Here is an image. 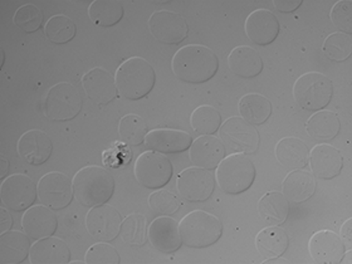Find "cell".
<instances>
[{
  "label": "cell",
  "instance_id": "37",
  "mask_svg": "<svg viewBox=\"0 0 352 264\" xmlns=\"http://www.w3.org/2000/svg\"><path fill=\"white\" fill-rule=\"evenodd\" d=\"M77 33L76 23L65 14L54 15L44 27V34L48 41L54 44H66L71 42Z\"/></svg>",
  "mask_w": 352,
  "mask_h": 264
},
{
  "label": "cell",
  "instance_id": "15",
  "mask_svg": "<svg viewBox=\"0 0 352 264\" xmlns=\"http://www.w3.org/2000/svg\"><path fill=\"white\" fill-rule=\"evenodd\" d=\"M308 252L315 263H340L345 257V243L335 232L320 230L311 236Z\"/></svg>",
  "mask_w": 352,
  "mask_h": 264
},
{
  "label": "cell",
  "instance_id": "27",
  "mask_svg": "<svg viewBox=\"0 0 352 264\" xmlns=\"http://www.w3.org/2000/svg\"><path fill=\"white\" fill-rule=\"evenodd\" d=\"M276 157L285 169H303L309 160V150L305 141L297 138H285L276 146Z\"/></svg>",
  "mask_w": 352,
  "mask_h": 264
},
{
  "label": "cell",
  "instance_id": "30",
  "mask_svg": "<svg viewBox=\"0 0 352 264\" xmlns=\"http://www.w3.org/2000/svg\"><path fill=\"white\" fill-rule=\"evenodd\" d=\"M258 213L267 226H282L289 214V201L279 191H270L258 201Z\"/></svg>",
  "mask_w": 352,
  "mask_h": 264
},
{
  "label": "cell",
  "instance_id": "18",
  "mask_svg": "<svg viewBox=\"0 0 352 264\" xmlns=\"http://www.w3.org/2000/svg\"><path fill=\"white\" fill-rule=\"evenodd\" d=\"M244 30L250 42L257 45H268L278 37V19L267 9H257L247 16Z\"/></svg>",
  "mask_w": 352,
  "mask_h": 264
},
{
  "label": "cell",
  "instance_id": "33",
  "mask_svg": "<svg viewBox=\"0 0 352 264\" xmlns=\"http://www.w3.org/2000/svg\"><path fill=\"white\" fill-rule=\"evenodd\" d=\"M125 10L121 1L118 0H96L88 7V16L96 25L113 27L121 22Z\"/></svg>",
  "mask_w": 352,
  "mask_h": 264
},
{
  "label": "cell",
  "instance_id": "7",
  "mask_svg": "<svg viewBox=\"0 0 352 264\" xmlns=\"http://www.w3.org/2000/svg\"><path fill=\"white\" fill-rule=\"evenodd\" d=\"M83 98L72 83L60 82L48 91L44 103V113L54 122L74 120L81 112Z\"/></svg>",
  "mask_w": 352,
  "mask_h": 264
},
{
  "label": "cell",
  "instance_id": "36",
  "mask_svg": "<svg viewBox=\"0 0 352 264\" xmlns=\"http://www.w3.org/2000/svg\"><path fill=\"white\" fill-rule=\"evenodd\" d=\"M190 125L191 129L199 135H213L221 126L219 111L209 104L199 106L198 109H195L191 113Z\"/></svg>",
  "mask_w": 352,
  "mask_h": 264
},
{
  "label": "cell",
  "instance_id": "38",
  "mask_svg": "<svg viewBox=\"0 0 352 264\" xmlns=\"http://www.w3.org/2000/svg\"><path fill=\"white\" fill-rule=\"evenodd\" d=\"M323 52L332 62H344L352 56V38L345 33H332L323 43Z\"/></svg>",
  "mask_w": 352,
  "mask_h": 264
},
{
  "label": "cell",
  "instance_id": "6",
  "mask_svg": "<svg viewBox=\"0 0 352 264\" xmlns=\"http://www.w3.org/2000/svg\"><path fill=\"white\" fill-rule=\"evenodd\" d=\"M332 96L333 85L324 74L308 72L294 82V100L303 110L321 111L331 102Z\"/></svg>",
  "mask_w": 352,
  "mask_h": 264
},
{
  "label": "cell",
  "instance_id": "17",
  "mask_svg": "<svg viewBox=\"0 0 352 264\" xmlns=\"http://www.w3.org/2000/svg\"><path fill=\"white\" fill-rule=\"evenodd\" d=\"M18 155L23 162L39 166L48 162L53 153L51 138L41 130H30L23 133L16 145Z\"/></svg>",
  "mask_w": 352,
  "mask_h": 264
},
{
  "label": "cell",
  "instance_id": "41",
  "mask_svg": "<svg viewBox=\"0 0 352 264\" xmlns=\"http://www.w3.org/2000/svg\"><path fill=\"white\" fill-rule=\"evenodd\" d=\"M85 262L88 264H120L121 258L118 250L109 243H97L86 253Z\"/></svg>",
  "mask_w": 352,
  "mask_h": 264
},
{
  "label": "cell",
  "instance_id": "32",
  "mask_svg": "<svg viewBox=\"0 0 352 264\" xmlns=\"http://www.w3.org/2000/svg\"><path fill=\"white\" fill-rule=\"evenodd\" d=\"M238 110L243 120L250 122V125H262L271 118L272 103L263 95L248 94L241 98Z\"/></svg>",
  "mask_w": 352,
  "mask_h": 264
},
{
  "label": "cell",
  "instance_id": "21",
  "mask_svg": "<svg viewBox=\"0 0 352 264\" xmlns=\"http://www.w3.org/2000/svg\"><path fill=\"white\" fill-rule=\"evenodd\" d=\"M148 151L160 154H177L188 150L192 144V138L182 130L159 129L148 132L144 141Z\"/></svg>",
  "mask_w": 352,
  "mask_h": 264
},
{
  "label": "cell",
  "instance_id": "46",
  "mask_svg": "<svg viewBox=\"0 0 352 264\" xmlns=\"http://www.w3.org/2000/svg\"><path fill=\"white\" fill-rule=\"evenodd\" d=\"M0 160H1V170H0V177L4 179V176L7 175L8 170H9V162L7 159L1 155L0 156Z\"/></svg>",
  "mask_w": 352,
  "mask_h": 264
},
{
  "label": "cell",
  "instance_id": "22",
  "mask_svg": "<svg viewBox=\"0 0 352 264\" xmlns=\"http://www.w3.org/2000/svg\"><path fill=\"white\" fill-rule=\"evenodd\" d=\"M309 165L312 175L317 179L331 180L340 175L344 168V157L336 147L321 144L312 148L309 153Z\"/></svg>",
  "mask_w": 352,
  "mask_h": 264
},
{
  "label": "cell",
  "instance_id": "44",
  "mask_svg": "<svg viewBox=\"0 0 352 264\" xmlns=\"http://www.w3.org/2000/svg\"><path fill=\"white\" fill-rule=\"evenodd\" d=\"M12 226H13V219H12L10 214L7 209L0 208V232H1V234L9 232Z\"/></svg>",
  "mask_w": 352,
  "mask_h": 264
},
{
  "label": "cell",
  "instance_id": "43",
  "mask_svg": "<svg viewBox=\"0 0 352 264\" xmlns=\"http://www.w3.org/2000/svg\"><path fill=\"white\" fill-rule=\"evenodd\" d=\"M303 0H274L273 6L282 13H292L301 7Z\"/></svg>",
  "mask_w": 352,
  "mask_h": 264
},
{
  "label": "cell",
  "instance_id": "40",
  "mask_svg": "<svg viewBox=\"0 0 352 264\" xmlns=\"http://www.w3.org/2000/svg\"><path fill=\"white\" fill-rule=\"evenodd\" d=\"M148 206L156 215L170 217L180 209L182 201L174 192L162 189L155 191L148 197Z\"/></svg>",
  "mask_w": 352,
  "mask_h": 264
},
{
  "label": "cell",
  "instance_id": "11",
  "mask_svg": "<svg viewBox=\"0 0 352 264\" xmlns=\"http://www.w3.org/2000/svg\"><path fill=\"white\" fill-rule=\"evenodd\" d=\"M38 197L43 206L53 210L65 209L72 203L74 197V180L62 173H50L39 180Z\"/></svg>",
  "mask_w": 352,
  "mask_h": 264
},
{
  "label": "cell",
  "instance_id": "34",
  "mask_svg": "<svg viewBox=\"0 0 352 264\" xmlns=\"http://www.w3.org/2000/svg\"><path fill=\"white\" fill-rule=\"evenodd\" d=\"M120 235L122 242L132 247H142L148 239L147 218L140 213L130 214L122 220Z\"/></svg>",
  "mask_w": 352,
  "mask_h": 264
},
{
  "label": "cell",
  "instance_id": "4",
  "mask_svg": "<svg viewBox=\"0 0 352 264\" xmlns=\"http://www.w3.org/2000/svg\"><path fill=\"white\" fill-rule=\"evenodd\" d=\"M183 244L189 248L201 250L218 242L223 234L219 218L203 210H194L179 223Z\"/></svg>",
  "mask_w": 352,
  "mask_h": 264
},
{
  "label": "cell",
  "instance_id": "5",
  "mask_svg": "<svg viewBox=\"0 0 352 264\" xmlns=\"http://www.w3.org/2000/svg\"><path fill=\"white\" fill-rule=\"evenodd\" d=\"M254 180L256 168L247 155H229L217 168V183L229 195H238L248 190Z\"/></svg>",
  "mask_w": 352,
  "mask_h": 264
},
{
  "label": "cell",
  "instance_id": "28",
  "mask_svg": "<svg viewBox=\"0 0 352 264\" xmlns=\"http://www.w3.org/2000/svg\"><path fill=\"white\" fill-rule=\"evenodd\" d=\"M289 245V236L286 230L278 226L264 228L258 233L256 238V247H257L259 256L264 261L274 259L283 256Z\"/></svg>",
  "mask_w": 352,
  "mask_h": 264
},
{
  "label": "cell",
  "instance_id": "9",
  "mask_svg": "<svg viewBox=\"0 0 352 264\" xmlns=\"http://www.w3.org/2000/svg\"><path fill=\"white\" fill-rule=\"evenodd\" d=\"M219 138L230 150L242 154L257 153L261 144V136L257 129L242 118H228L219 127Z\"/></svg>",
  "mask_w": 352,
  "mask_h": 264
},
{
  "label": "cell",
  "instance_id": "3",
  "mask_svg": "<svg viewBox=\"0 0 352 264\" xmlns=\"http://www.w3.org/2000/svg\"><path fill=\"white\" fill-rule=\"evenodd\" d=\"M115 80L120 95L126 100L138 101L153 91L156 74L146 59L131 57L118 67Z\"/></svg>",
  "mask_w": 352,
  "mask_h": 264
},
{
  "label": "cell",
  "instance_id": "13",
  "mask_svg": "<svg viewBox=\"0 0 352 264\" xmlns=\"http://www.w3.org/2000/svg\"><path fill=\"white\" fill-rule=\"evenodd\" d=\"M151 36L165 44H179L189 36V25L183 15L169 10L155 12L148 19Z\"/></svg>",
  "mask_w": 352,
  "mask_h": 264
},
{
  "label": "cell",
  "instance_id": "1",
  "mask_svg": "<svg viewBox=\"0 0 352 264\" xmlns=\"http://www.w3.org/2000/svg\"><path fill=\"white\" fill-rule=\"evenodd\" d=\"M171 68L177 80L198 85L213 78L219 69V59L209 47L189 44L176 52Z\"/></svg>",
  "mask_w": 352,
  "mask_h": 264
},
{
  "label": "cell",
  "instance_id": "20",
  "mask_svg": "<svg viewBox=\"0 0 352 264\" xmlns=\"http://www.w3.org/2000/svg\"><path fill=\"white\" fill-rule=\"evenodd\" d=\"M148 241L160 253H175L183 244L179 224L170 217H159L148 227Z\"/></svg>",
  "mask_w": 352,
  "mask_h": 264
},
{
  "label": "cell",
  "instance_id": "19",
  "mask_svg": "<svg viewBox=\"0 0 352 264\" xmlns=\"http://www.w3.org/2000/svg\"><path fill=\"white\" fill-rule=\"evenodd\" d=\"M24 233L33 241L48 238L56 233L58 227L57 215L45 206H33L25 210L22 218Z\"/></svg>",
  "mask_w": 352,
  "mask_h": 264
},
{
  "label": "cell",
  "instance_id": "29",
  "mask_svg": "<svg viewBox=\"0 0 352 264\" xmlns=\"http://www.w3.org/2000/svg\"><path fill=\"white\" fill-rule=\"evenodd\" d=\"M30 238L22 232H7L0 235V263L18 264L30 253Z\"/></svg>",
  "mask_w": 352,
  "mask_h": 264
},
{
  "label": "cell",
  "instance_id": "14",
  "mask_svg": "<svg viewBox=\"0 0 352 264\" xmlns=\"http://www.w3.org/2000/svg\"><path fill=\"white\" fill-rule=\"evenodd\" d=\"M122 217L116 208L102 204L94 206L86 215V229L98 242L110 243L120 234Z\"/></svg>",
  "mask_w": 352,
  "mask_h": 264
},
{
  "label": "cell",
  "instance_id": "42",
  "mask_svg": "<svg viewBox=\"0 0 352 264\" xmlns=\"http://www.w3.org/2000/svg\"><path fill=\"white\" fill-rule=\"evenodd\" d=\"M331 22L345 34L352 33V3L351 0L338 1L331 9Z\"/></svg>",
  "mask_w": 352,
  "mask_h": 264
},
{
  "label": "cell",
  "instance_id": "12",
  "mask_svg": "<svg viewBox=\"0 0 352 264\" xmlns=\"http://www.w3.org/2000/svg\"><path fill=\"white\" fill-rule=\"evenodd\" d=\"M180 197L189 203H201L212 197L215 189V177L209 170L189 168L180 173L176 183Z\"/></svg>",
  "mask_w": 352,
  "mask_h": 264
},
{
  "label": "cell",
  "instance_id": "2",
  "mask_svg": "<svg viewBox=\"0 0 352 264\" xmlns=\"http://www.w3.org/2000/svg\"><path fill=\"white\" fill-rule=\"evenodd\" d=\"M74 197L83 206L106 204L115 192V179L109 170L89 165L76 173L74 177Z\"/></svg>",
  "mask_w": 352,
  "mask_h": 264
},
{
  "label": "cell",
  "instance_id": "10",
  "mask_svg": "<svg viewBox=\"0 0 352 264\" xmlns=\"http://www.w3.org/2000/svg\"><path fill=\"white\" fill-rule=\"evenodd\" d=\"M38 189L30 176L15 174L9 176L0 186V198L7 209L25 212L36 203Z\"/></svg>",
  "mask_w": 352,
  "mask_h": 264
},
{
  "label": "cell",
  "instance_id": "31",
  "mask_svg": "<svg viewBox=\"0 0 352 264\" xmlns=\"http://www.w3.org/2000/svg\"><path fill=\"white\" fill-rule=\"evenodd\" d=\"M309 138L317 142H329L335 139L341 130V122L338 115L332 111H317L306 124Z\"/></svg>",
  "mask_w": 352,
  "mask_h": 264
},
{
  "label": "cell",
  "instance_id": "23",
  "mask_svg": "<svg viewBox=\"0 0 352 264\" xmlns=\"http://www.w3.org/2000/svg\"><path fill=\"white\" fill-rule=\"evenodd\" d=\"M189 148L191 164L201 169H217L220 162L226 157L224 144L212 135L200 136L195 141H192Z\"/></svg>",
  "mask_w": 352,
  "mask_h": 264
},
{
  "label": "cell",
  "instance_id": "8",
  "mask_svg": "<svg viewBox=\"0 0 352 264\" xmlns=\"http://www.w3.org/2000/svg\"><path fill=\"white\" fill-rule=\"evenodd\" d=\"M138 183L146 189H160L173 177V165L164 154L147 151L140 155L133 168Z\"/></svg>",
  "mask_w": 352,
  "mask_h": 264
},
{
  "label": "cell",
  "instance_id": "39",
  "mask_svg": "<svg viewBox=\"0 0 352 264\" xmlns=\"http://www.w3.org/2000/svg\"><path fill=\"white\" fill-rule=\"evenodd\" d=\"M43 12L34 4H25L15 12L13 22L24 33L37 32L43 24Z\"/></svg>",
  "mask_w": 352,
  "mask_h": 264
},
{
  "label": "cell",
  "instance_id": "45",
  "mask_svg": "<svg viewBox=\"0 0 352 264\" xmlns=\"http://www.w3.org/2000/svg\"><path fill=\"white\" fill-rule=\"evenodd\" d=\"M351 228L352 219L350 218V219L346 220L344 226L341 227V232H340V236H341V239L344 241V243L351 244Z\"/></svg>",
  "mask_w": 352,
  "mask_h": 264
},
{
  "label": "cell",
  "instance_id": "16",
  "mask_svg": "<svg viewBox=\"0 0 352 264\" xmlns=\"http://www.w3.org/2000/svg\"><path fill=\"white\" fill-rule=\"evenodd\" d=\"M82 86L88 98L98 106H106L118 97L116 80L103 68H94L85 74Z\"/></svg>",
  "mask_w": 352,
  "mask_h": 264
},
{
  "label": "cell",
  "instance_id": "35",
  "mask_svg": "<svg viewBox=\"0 0 352 264\" xmlns=\"http://www.w3.org/2000/svg\"><path fill=\"white\" fill-rule=\"evenodd\" d=\"M148 133L146 122L139 115L130 113L121 118L118 124V136L129 146H139Z\"/></svg>",
  "mask_w": 352,
  "mask_h": 264
},
{
  "label": "cell",
  "instance_id": "26",
  "mask_svg": "<svg viewBox=\"0 0 352 264\" xmlns=\"http://www.w3.org/2000/svg\"><path fill=\"white\" fill-rule=\"evenodd\" d=\"M228 66L238 77L254 78L263 71V59L252 47L239 45L230 52Z\"/></svg>",
  "mask_w": 352,
  "mask_h": 264
},
{
  "label": "cell",
  "instance_id": "25",
  "mask_svg": "<svg viewBox=\"0 0 352 264\" xmlns=\"http://www.w3.org/2000/svg\"><path fill=\"white\" fill-rule=\"evenodd\" d=\"M283 195L289 203L301 204L315 195L317 182L315 176L306 170H294L283 180Z\"/></svg>",
  "mask_w": 352,
  "mask_h": 264
},
{
  "label": "cell",
  "instance_id": "24",
  "mask_svg": "<svg viewBox=\"0 0 352 264\" xmlns=\"http://www.w3.org/2000/svg\"><path fill=\"white\" fill-rule=\"evenodd\" d=\"M32 264H66L71 261V250L59 238L48 236L39 239L30 248Z\"/></svg>",
  "mask_w": 352,
  "mask_h": 264
}]
</instances>
